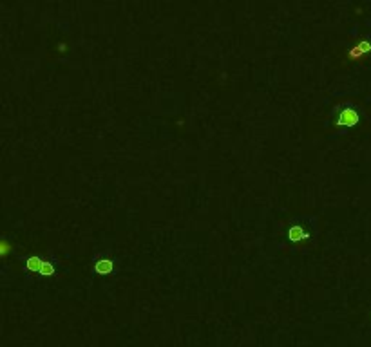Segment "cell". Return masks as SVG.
<instances>
[{
    "instance_id": "1",
    "label": "cell",
    "mask_w": 371,
    "mask_h": 347,
    "mask_svg": "<svg viewBox=\"0 0 371 347\" xmlns=\"http://www.w3.org/2000/svg\"><path fill=\"white\" fill-rule=\"evenodd\" d=\"M359 121V116H357V112L351 111V109H346V111L340 112V116H339V125H348V127H353L355 123Z\"/></svg>"
},
{
    "instance_id": "2",
    "label": "cell",
    "mask_w": 371,
    "mask_h": 347,
    "mask_svg": "<svg viewBox=\"0 0 371 347\" xmlns=\"http://www.w3.org/2000/svg\"><path fill=\"white\" fill-rule=\"evenodd\" d=\"M113 268H114V264L111 262L109 259H100V260H96L94 264L96 273H100V275H109L113 271Z\"/></svg>"
},
{
    "instance_id": "3",
    "label": "cell",
    "mask_w": 371,
    "mask_h": 347,
    "mask_svg": "<svg viewBox=\"0 0 371 347\" xmlns=\"http://www.w3.org/2000/svg\"><path fill=\"white\" fill-rule=\"evenodd\" d=\"M288 237H290V241H303V239H306L308 237V233L304 231L301 226H293V228H290V231H288Z\"/></svg>"
},
{
    "instance_id": "4",
    "label": "cell",
    "mask_w": 371,
    "mask_h": 347,
    "mask_svg": "<svg viewBox=\"0 0 371 347\" xmlns=\"http://www.w3.org/2000/svg\"><path fill=\"white\" fill-rule=\"evenodd\" d=\"M368 51H371V45L368 44V42H362V44H359L357 47H353V49L349 51V56H351V58H359L360 55H364Z\"/></svg>"
},
{
    "instance_id": "5",
    "label": "cell",
    "mask_w": 371,
    "mask_h": 347,
    "mask_svg": "<svg viewBox=\"0 0 371 347\" xmlns=\"http://www.w3.org/2000/svg\"><path fill=\"white\" fill-rule=\"evenodd\" d=\"M42 262H44V260H40V259H36V257H31L28 260V269H31V271H38V273H40Z\"/></svg>"
},
{
    "instance_id": "6",
    "label": "cell",
    "mask_w": 371,
    "mask_h": 347,
    "mask_svg": "<svg viewBox=\"0 0 371 347\" xmlns=\"http://www.w3.org/2000/svg\"><path fill=\"white\" fill-rule=\"evenodd\" d=\"M40 273H42V275H47V277H51V275H55V266H53V264H49V262H42Z\"/></svg>"
}]
</instances>
